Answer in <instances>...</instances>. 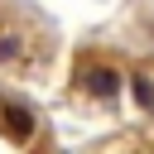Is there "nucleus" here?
Returning a JSON list of instances; mask_svg holds the SVG:
<instances>
[{
  "label": "nucleus",
  "mask_w": 154,
  "mask_h": 154,
  "mask_svg": "<svg viewBox=\"0 0 154 154\" xmlns=\"http://www.w3.org/2000/svg\"><path fill=\"white\" fill-rule=\"evenodd\" d=\"M19 53V34H0V63H10Z\"/></svg>",
  "instance_id": "obj_4"
},
{
  "label": "nucleus",
  "mask_w": 154,
  "mask_h": 154,
  "mask_svg": "<svg viewBox=\"0 0 154 154\" xmlns=\"http://www.w3.org/2000/svg\"><path fill=\"white\" fill-rule=\"evenodd\" d=\"M0 116H5V135H10V140H29V135H34V116H29L24 106H5Z\"/></svg>",
  "instance_id": "obj_2"
},
{
  "label": "nucleus",
  "mask_w": 154,
  "mask_h": 154,
  "mask_svg": "<svg viewBox=\"0 0 154 154\" xmlns=\"http://www.w3.org/2000/svg\"><path fill=\"white\" fill-rule=\"evenodd\" d=\"M130 87H135V101H140V106H154V87H149L144 77H135Z\"/></svg>",
  "instance_id": "obj_3"
},
{
  "label": "nucleus",
  "mask_w": 154,
  "mask_h": 154,
  "mask_svg": "<svg viewBox=\"0 0 154 154\" xmlns=\"http://www.w3.org/2000/svg\"><path fill=\"white\" fill-rule=\"evenodd\" d=\"M82 82H87V91H91V96H101V101H111V96L120 91L116 67H87V72H82Z\"/></svg>",
  "instance_id": "obj_1"
}]
</instances>
